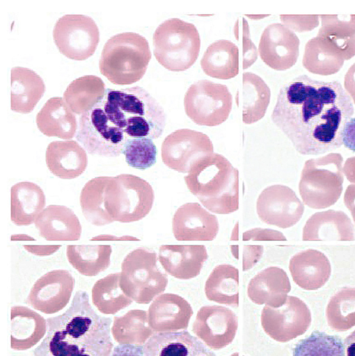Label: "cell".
<instances>
[{"instance_id":"6da1fadb","label":"cell","mask_w":355,"mask_h":356,"mask_svg":"<svg viewBox=\"0 0 355 356\" xmlns=\"http://www.w3.org/2000/svg\"><path fill=\"white\" fill-rule=\"evenodd\" d=\"M354 113L351 96L340 82L302 74L280 88L271 119L299 154L316 156L343 145Z\"/></svg>"},{"instance_id":"7a4b0ae2","label":"cell","mask_w":355,"mask_h":356,"mask_svg":"<svg viewBox=\"0 0 355 356\" xmlns=\"http://www.w3.org/2000/svg\"><path fill=\"white\" fill-rule=\"evenodd\" d=\"M46 321L47 334L34 356H111V319L95 312L86 291H77L65 312Z\"/></svg>"},{"instance_id":"3957f363","label":"cell","mask_w":355,"mask_h":356,"mask_svg":"<svg viewBox=\"0 0 355 356\" xmlns=\"http://www.w3.org/2000/svg\"><path fill=\"white\" fill-rule=\"evenodd\" d=\"M100 102L109 118L128 138L152 140L163 134L166 114L159 102L143 88H107Z\"/></svg>"},{"instance_id":"277c9868","label":"cell","mask_w":355,"mask_h":356,"mask_svg":"<svg viewBox=\"0 0 355 356\" xmlns=\"http://www.w3.org/2000/svg\"><path fill=\"white\" fill-rule=\"evenodd\" d=\"M184 179L209 211L228 214L239 209V172L224 156L214 152L199 159Z\"/></svg>"},{"instance_id":"5b68a950","label":"cell","mask_w":355,"mask_h":356,"mask_svg":"<svg viewBox=\"0 0 355 356\" xmlns=\"http://www.w3.org/2000/svg\"><path fill=\"white\" fill-rule=\"evenodd\" d=\"M152 54L147 39L134 32L111 37L105 43L99 61L100 71L116 85H129L142 79Z\"/></svg>"},{"instance_id":"8992f818","label":"cell","mask_w":355,"mask_h":356,"mask_svg":"<svg viewBox=\"0 0 355 356\" xmlns=\"http://www.w3.org/2000/svg\"><path fill=\"white\" fill-rule=\"evenodd\" d=\"M152 43L158 63L173 72L190 68L200 49V38L196 26L176 17L168 19L157 26Z\"/></svg>"},{"instance_id":"52a82bcc","label":"cell","mask_w":355,"mask_h":356,"mask_svg":"<svg viewBox=\"0 0 355 356\" xmlns=\"http://www.w3.org/2000/svg\"><path fill=\"white\" fill-rule=\"evenodd\" d=\"M342 161L340 154L331 153L305 163L299 191L306 206L326 209L338 200L343 188Z\"/></svg>"},{"instance_id":"ba28073f","label":"cell","mask_w":355,"mask_h":356,"mask_svg":"<svg viewBox=\"0 0 355 356\" xmlns=\"http://www.w3.org/2000/svg\"><path fill=\"white\" fill-rule=\"evenodd\" d=\"M154 191L145 179L130 174L111 177L105 188V207L113 221L141 220L152 209Z\"/></svg>"},{"instance_id":"9c48e42d","label":"cell","mask_w":355,"mask_h":356,"mask_svg":"<svg viewBox=\"0 0 355 356\" xmlns=\"http://www.w3.org/2000/svg\"><path fill=\"white\" fill-rule=\"evenodd\" d=\"M155 251L143 248L130 252L121 264L120 285L123 292L138 304H148L164 292L168 277L157 265Z\"/></svg>"},{"instance_id":"30bf717a","label":"cell","mask_w":355,"mask_h":356,"mask_svg":"<svg viewBox=\"0 0 355 356\" xmlns=\"http://www.w3.org/2000/svg\"><path fill=\"white\" fill-rule=\"evenodd\" d=\"M232 106V97L226 85L210 80L192 83L184 97L187 115L196 124L214 127L224 122Z\"/></svg>"},{"instance_id":"8fae6325","label":"cell","mask_w":355,"mask_h":356,"mask_svg":"<svg viewBox=\"0 0 355 356\" xmlns=\"http://www.w3.org/2000/svg\"><path fill=\"white\" fill-rule=\"evenodd\" d=\"M76 138L90 154L116 157L123 153L129 138L109 118L99 102L79 117Z\"/></svg>"},{"instance_id":"7c38bea8","label":"cell","mask_w":355,"mask_h":356,"mask_svg":"<svg viewBox=\"0 0 355 356\" xmlns=\"http://www.w3.org/2000/svg\"><path fill=\"white\" fill-rule=\"evenodd\" d=\"M53 38L59 51L65 56L84 60L95 53L100 41V31L90 17L68 14L56 21Z\"/></svg>"},{"instance_id":"4fadbf2b","label":"cell","mask_w":355,"mask_h":356,"mask_svg":"<svg viewBox=\"0 0 355 356\" xmlns=\"http://www.w3.org/2000/svg\"><path fill=\"white\" fill-rule=\"evenodd\" d=\"M214 153V146L205 134L189 129H180L168 135L161 147V159L169 168L189 173L199 159Z\"/></svg>"},{"instance_id":"5bb4252c","label":"cell","mask_w":355,"mask_h":356,"mask_svg":"<svg viewBox=\"0 0 355 356\" xmlns=\"http://www.w3.org/2000/svg\"><path fill=\"white\" fill-rule=\"evenodd\" d=\"M311 314L303 301L287 296L279 307L265 306L261 313V325L271 339L287 342L304 334L310 325Z\"/></svg>"},{"instance_id":"9a60e30c","label":"cell","mask_w":355,"mask_h":356,"mask_svg":"<svg viewBox=\"0 0 355 356\" xmlns=\"http://www.w3.org/2000/svg\"><path fill=\"white\" fill-rule=\"evenodd\" d=\"M256 210L259 218L265 223L285 229L299 221L304 205L290 187L276 184L261 192Z\"/></svg>"},{"instance_id":"2e32d148","label":"cell","mask_w":355,"mask_h":356,"mask_svg":"<svg viewBox=\"0 0 355 356\" xmlns=\"http://www.w3.org/2000/svg\"><path fill=\"white\" fill-rule=\"evenodd\" d=\"M74 284V278L68 270L49 271L34 283L26 303L44 314H55L69 302Z\"/></svg>"},{"instance_id":"e0dca14e","label":"cell","mask_w":355,"mask_h":356,"mask_svg":"<svg viewBox=\"0 0 355 356\" xmlns=\"http://www.w3.org/2000/svg\"><path fill=\"white\" fill-rule=\"evenodd\" d=\"M238 327L237 315L219 305L202 307L192 326L193 332L214 350L223 348L233 341Z\"/></svg>"},{"instance_id":"ac0fdd59","label":"cell","mask_w":355,"mask_h":356,"mask_svg":"<svg viewBox=\"0 0 355 356\" xmlns=\"http://www.w3.org/2000/svg\"><path fill=\"white\" fill-rule=\"evenodd\" d=\"M298 49L297 36L280 23L271 24L264 29L258 45L260 58L275 70H285L294 65Z\"/></svg>"},{"instance_id":"d6986e66","label":"cell","mask_w":355,"mask_h":356,"mask_svg":"<svg viewBox=\"0 0 355 356\" xmlns=\"http://www.w3.org/2000/svg\"><path fill=\"white\" fill-rule=\"evenodd\" d=\"M172 229L178 241H213L219 229L215 215L197 202L180 206L173 217Z\"/></svg>"},{"instance_id":"ffe728a7","label":"cell","mask_w":355,"mask_h":356,"mask_svg":"<svg viewBox=\"0 0 355 356\" xmlns=\"http://www.w3.org/2000/svg\"><path fill=\"white\" fill-rule=\"evenodd\" d=\"M194 312L182 297L164 293L157 297L148 309V323L156 332L186 330Z\"/></svg>"},{"instance_id":"44dd1931","label":"cell","mask_w":355,"mask_h":356,"mask_svg":"<svg viewBox=\"0 0 355 356\" xmlns=\"http://www.w3.org/2000/svg\"><path fill=\"white\" fill-rule=\"evenodd\" d=\"M207 258L203 245H163L158 257L166 272L180 280L198 276Z\"/></svg>"},{"instance_id":"7402d4cb","label":"cell","mask_w":355,"mask_h":356,"mask_svg":"<svg viewBox=\"0 0 355 356\" xmlns=\"http://www.w3.org/2000/svg\"><path fill=\"white\" fill-rule=\"evenodd\" d=\"M143 356H216L186 330L155 333L143 346Z\"/></svg>"},{"instance_id":"603a6c76","label":"cell","mask_w":355,"mask_h":356,"mask_svg":"<svg viewBox=\"0 0 355 356\" xmlns=\"http://www.w3.org/2000/svg\"><path fill=\"white\" fill-rule=\"evenodd\" d=\"M291 284L286 272L277 266L268 267L256 274L249 282L247 294L257 304L279 307L286 301Z\"/></svg>"},{"instance_id":"cb8c5ba5","label":"cell","mask_w":355,"mask_h":356,"mask_svg":"<svg viewBox=\"0 0 355 356\" xmlns=\"http://www.w3.org/2000/svg\"><path fill=\"white\" fill-rule=\"evenodd\" d=\"M303 241H354V227L342 211L329 209L313 214L306 221Z\"/></svg>"},{"instance_id":"d4e9b609","label":"cell","mask_w":355,"mask_h":356,"mask_svg":"<svg viewBox=\"0 0 355 356\" xmlns=\"http://www.w3.org/2000/svg\"><path fill=\"white\" fill-rule=\"evenodd\" d=\"M34 223L40 236L47 241H78L81 237V225L78 217L64 205L47 206Z\"/></svg>"},{"instance_id":"484cf974","label":"cell","mask_w":355,"mask_h":356,"mask_svg":"<svg viewBox=\"0 0 355 356\" xmlns=\"http://www.w3.org/2000/svg\"><path fill=\"white\" fill-rule=\"evenodd\" d=\"M289 269L293 281L305 290H317L329 280L331 267L327 257L322 252L308 249L294 254Z\"/></svg>"},{"instance_id":"4316f807","label":"cell","mask_w":355,"mask_h":356,"mask_svg":"<svg viewBox=\"0 0 355 356\" xmlns=\"http://www.w3.org/2000/svg\"><path fill=\"white\" fill-rule=\"evenodd\" d=\"M45 161L49 171L64 179L79 177L88 164L85 149L72 140L51 142L46 149Z\"/></svg>"},{"instance_id":"83f0119b","label":"cell","mask_w":355,"mask_h":356,"mask_svg":"<svg viewBox=\"0 0 355 356\" xmlns=\"http://www.w3.org/2000/svg\"><path fill=\"white\" fill-rule=\"evenodd\" d=\"M10 109L15 112L31 113L43 96L45 85L33 70L13 67L10 70Z\"/></svg>"},{"instance_id":"f1b7e54d","label":"cell","mask_w":355,"mask_h":356,"mask_svg":"<svg viewBox=\"0 0 355 356\" xmlns=\"http://www.w3.org/2000/svg\"><path fill=\"white\" fill-rule=\"evenodd\" d=\"M36 122L40 132L49 137L71 139L77 129L74 114L61 97L49 99L37 113Z\"/></svg>"},{"instance_id":"f546056e","label":"cell","mask_w":355,"mask_h":356,"mask_svg":"<svg viewBox=\"0 0 355 356\" xmlns=\"http://www.w3.org/2000/svg\"><path fill=\"white\" fill-rule=\"evenodd\" d=\"M271 97V91L265 81L251 72L242 74V89L236 95L237 106H242V121L251 124L261 120L265 115Z\"/></svg>"},{"instance_id":"4dcf8cb0","label":"cell","mask_w":355,"mask_h":356,"mask_svg":"<svg viewBox=\"0 0 355 356\" xmlns=\"http://www.w3.org/2000/svg\"><path fill=\"white\" fill-rule=\"evenodd\" d=\"M11 348L25 350L36 345L45 336L47 321L39 314L24 306L11 307Z\"/></svg>"},{"instance_id":"1f68e13d","label":"cell","mask_w":355,"mask_h":356,"mask_svg":"<svg viewBox=\"0 0 355 356\" xmlns=\"http://www.w3.org/2000/svg\"><path fill=\"white\" fill-rule=\"evenodd\" d=\"M46 198L36 184L21 181L10 190V218L18 226H28L35 222L44 210Z\"/></svg>"},{"instance_id":"d6a6232c","label":"cell","mask_w":355,"mask_h":356,"mask_svg":"<svg viewBox=\"0 0 355 356\" xmlns=\"http://www.w3.org/2000/svg\"><path fill=\"white\" fill-rule=\"evenodd\" d=\"M200 63L207 76L223 80L232 79L239 73V48L230 40H216L206 49Z\"/></svg>"},{"instance_id":"836d02e7","label":"cell","mask_w":355,"mask_h":356,"mask_svg":"<svg viewBox=\"0 0 355 356\" xmlns=\"http://www.w3.org/2000/svg\"><path fill=\"white\" fill-rule=\"evenodd\" d=\"M105 92V85L100 77L84 75L71 81L63 99L73 113L82 115L100 102Z\"/></svg>"},{"instance_id":"e575fe53","label":"cell","mask_w":355,"mask_h":356,"mask_svg":"<svg viewBox=\"0 0 355 356\" xmlns=\"http://www.w3.org/2000/svg\"><path fill=\"white\" fill-rule=\"evenodd\" d=\"M207 298L219 304L239 305V270L230 264H220L206 280Z\"/></svg>"},{"instance_id":"d590c367","label":"cell","mask_w":355,"mask_h":356,"mask_svg":"<svg viewBox=\"0 0 355 356\" xmlns=\"http://www.w3.org/2000/svg\"><path fill=\"white\" fill-rule=\"evenodd\" d=\"M111 252L109 245H68L66 255L79 273L92 277L109 268Z\"/></svg>"},{"instance_id":"8d00e7d4","label":"cell","mask_w":355,"mask_h":356,"mask_svg":"<svg viewBox=\"0 0 355 356\" xmlns=\"http://www.w3.org/2000/svg\"><path fill=\"white\" fill-rule=\"evenodd\" d=\"M144 310L132 309L122 316H115L111 327L114 340L120 344L143 345L155 334Z\"/></svg>"},{"instance_id":"74e56055","label":"cell","mask_w":355,"mask_h":356,"mask_svg":"<svg viewBox=\"0 0 355 356\" xmlns=\"http://www.w3.org/2000/svg\"><path fill=\"white\" fill-rule=\"evenodd\" d=\"M111 177L101 176L86 183L80 194V206L86 219L96 226L113 222L105 207V188Z\"/></svg>"},{"instance_id":"f35d334b","label":"cell","mask_w":355,"mask_h":356,"mask_svg":"<svg viewBox=\"0 0 355 356\" xmlns=\"http://www.w3.org/2000/svg\"><path fill=\"white\" fill-rule=\"evenodd\" d=\"M120 277V273L109 274L98 280L92 288L93 303L102 314H114L133 301L122 290Z\"/></svg>"},{"instance_id":"ab89813d","label":"cell","mask_w":355,"mask_h":356,"mask_svg":"<svg viewBox=\"0 0 355 356\" xmlns=\"http://www.w3.org/2000/svg\"><path fill=\"white\" fill-rule=\"evenodd\" d=\"M329 325L337 332L355 326V287L340 289L330 299L326 310Z\"/></svg>"},{"instance_id":"60d3db41","label":"cell","mask_w":355,"mask_h":356,"mask_svg":"<svg viewBox=\"0 0 355 356\" xmlns=\"http://www.w3.org/2000/svg\"><path fill=\"white\" fill-rule=\"evenodd\" d=\"M292 356H345L342 339L319 330L299 341Z\"/></svg>"},{"instance_id":"b9f144b4","label":"cell","mask_w":355,"mask_h":356,"mask_svg":"<svg viewBox=\"0 0 355 356\" xmlns=\"http://www.w3.org/2000/svg\"><path fill=\"white\" fill-rule=\"evenodd\" d=\"M123 154L130 167L145 170L155 163L157 150L150 138H129L125 143Z\"/></svg>"},{"instance_id":"7bdbcfd3","label":"cell","mask_w":355,"mask_h":356,"mask_svg":"<svg viewBox=\"0 0 355 356\" xmlns=\"http://www.w3.org/2000/svg\"><path fill=\"white\" fill-rule=\"evenodd\" d=\"M234 35L242 49V68L246 70L257 60L258 50L251 39L248 24L243 17L237 19L234 27Z\"/></svg>"},{"instance_id":"ee69618b","label":"cell","mask_w":355,"mask_h":356,"mask_svg":"<svg viewBox=\"0 0 355 356\" xmlns=\"http://www.w3.org/2000/svg\"><path fill=\"white\" fill-rule=\"evenodd\" d=\"M243 241H286L283 233L271 229L253 228L243 233Z\"/></svg>"},{"instance_id":"f6af8a7d","label":"cell","mask_w":355,"mask_h":356,"mask_svg":"<svg viewBox=\"0 0 355 356\" xmlns=\"http://www.w3.org/2000/svg\"><path fill=\"white\" fill-rule=\"evenodd\" d=\"M263 250L262 245H245L243 251V270L252 268L260 259Z\"/></svg>"},{"instance_id":"bcb514c9","label":"cell","mask_w":355,"mask_h":356,"mask_svg":"<svg viewBox=\"0 0 355 356\" xmlns=\"http://www.w3.org/2000/svg\"><path fill=\"white\" fill-rule=\"evenodd\" d=\"M111 356H143V346L119 344L113 348Z\"/></svg>"},{"instance_id":"7dc6e473","label":"cell","mask_w":355,"mask_h":356,"mask_svg":"<svg viewBox=\"0 0 355 356\" xmlns=\"http://www.w3.org/2000/svg\"><path fill=\"white\" fill-rule=\"evenodd\" d=\"M343 145L355 152V118H352L347 124L342 138Z\"/></svg>"},{"instance_id":"c3c4849f","label":"cell","mask_w":355,"mask_h":356,"mask_svg":"<svg viewBox=\"0 0 355 356\" xmlns=\"http://www.w3.org/2000/svg\"><path fill=\"white\" fill-rule=\"evenodd\" d=\"M344 203L355 222V184L349 185L344 195Z\"/></svg>"},{"instance_id":"681fc988","label":"cell","mask_w":355,"mask_h":356,"mask_svg":"<svg viewBox=\"0 0 355 356\" xmlns=\"http://www.w3.org/2000/svg\"><path fill=\"white\" fill-rule=\"evenodd\" d=\"M24 248L36 255H49L56 252L61 245H24Z\"/></svg>"},{"instance_id":"f907efd6","label":"cell","mask_w":355,"mask_h":356,"mask_svg":"<svg viewBox=\"0 0 355 356\" xmlns=\"http://www.w3.org/2000/svg\"><path fill=\"white\" fill-rule=\"evenodd\" d=\"M342 170L347 179L355 184V156L346 160Z\"/></svg>"},{"instance_id":"816d5d0a","label":"cell","mask_w":355,"mask_h":356,"mask_svg":"<svg viewBox=\"0 0 355 356\" xmlns=\"http://www.w3.org/2000/svg\"><path fill=\"white\" fill-rule=\"evenodd\" d=\"M345 90L348 92L355 88V63L348 70L345 80ZM351 97L355 95V90L349 93Z\"/></svg>"},{"instance_id":"f5cc1de1","label":"cell","mask_w":355,"mask_h":356,"mask_svg":"<svg viewBox=\"0 0 355 356\" xmlns=\"http://www.w3.org/2000/svg\"><path fill=\"white\" fill-rule=\"evenodd\" d=\"M345 356H355V330L344 341Z\"/></svg>"},{"instance_id":"db71d44e","label":"cell","mask_w":355,"mask_h":356,"mask_svg":"<svg viewBox=\"0 0 355 356\" xmlns=\"http://www.w3.org/2000/svg\"><path fill=\"white\" fill-rule=\"evenodd\" d=\"M238 224H239V222H237L232 229L231 236H230V241H237L239 239V237H238V236H239V234H238L239 225H238Z\"/></svg>"},{"instance_id":"11a10c76","label":"cell","mask_w":355,"mask_h":356,"mask_svg":"<svg viewBox=\"0 0 355 356\" xmlns=\"http://www.w3.org/2000/svg\"><path fill=\"white\" fill-rule=\"evenodd\" d=\"M238 245H231V251L232 254L238 259Z\"/></svg>"},{"instance_id":"9f6ffc18","label":"cell","mask_w":355,"mask_h":356,"mask_svg":"<svg viewBox=\"0 0 355 356\" xmlns=\"http://www.w3.org/2000/svg\"><path fill=\"white\" fill-rule=\"evenodd\" d=\"M230 356H239V353H234L233 354H232Z\"/></svg>"}]
</instances>
